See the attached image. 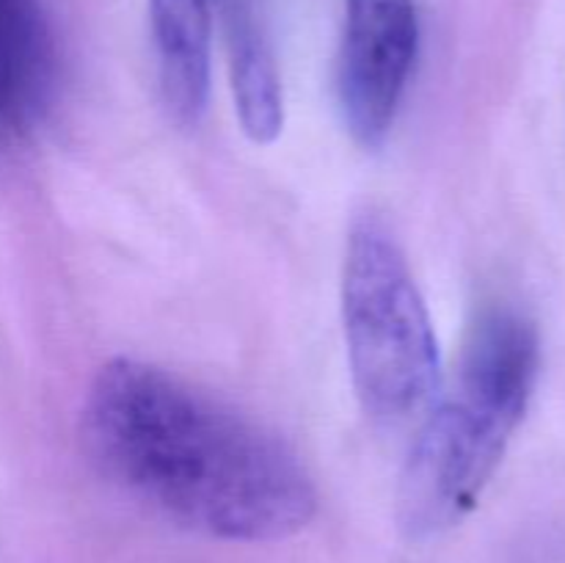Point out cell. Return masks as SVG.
I'll return each instance as SVG.
<instances>
[{
    "mask_svg": "<svg viewBox=\"0 0 565 563\" xmlns=\"http://www.w3.org/2000/svg\"><path fill=\"white\" fill-rule=\"evenodd\" d=\"M83 436L114 484L210 539L279 541L318 511L312 475L281 436L152 362L99 370Z\"/></svg>",
    "mask_w": 565,
    "mask_h": 563,
    "instance_id": "1",
    "label": "cell"
},
{
    "mask_svg": "<svg viewBox=\"0 0 565 563\" xmlns=\"http://www.w3.org/2000/svg\"><path fill=\"white\" fill-rule=\"evenodd\" d=\"M539 373L533 320L508 304L480 309L403 464L395 513L406 539H436L475 511L527 417Z\"/></svg>",
    "mask_w": 565,
    "mask_h": 563,
    "instance_id": "2",
    "label": "cell"
},
{
    "mask_svg": "<svg viewBox=\"0 0 565 563\" xmlns=\"http://www.w3.org/2000/svg\"><path fill=\"white\" fill-rule=\"evenodd\" d=\"M342 331L364 414L397 425L439 392V340L428 304L390 221L353 219L342 259Z\"/></svg>",
    "mask_w": 565,
    "mask_h": 563,
    "instance_id": "3",
    "label": "cell"
},
{
    "mask_svg": "<svg viewBox=\"0 0 565 563\" xmlns=\"http://www.w3.org/2000/svg\"><path fill=\"white\" fill-rule=\"evenodd\" d=\"M419 53L414 0H345L337 97L353 141L379 149L395 127Z\"/></svg>",
    "mask_w": 565,
    "mask_h": 563,
    "instance_id": "4",
    "label": "cell"
},
{
    "mask_svg": "<svg viewBox=\"0 0 565 563\" xmlns=\"http://www.w3.org/2000/svg\"><path fill=\"white\" fill-rule=\"evenodd\" d=\"M55 47L39 0H0V147L42 121L53 97Z\"/></svg>",
    "mask_w": 565,
    "mask_h": 563,
    "instance_id": "5",
    "label": "cell"
},
{
    "mask_svg": "<svg viewBox=\"0 0 565 563\" xmlns=\"http://www.w3.org/2000/svg\"><path fill=\"white\" fill-rule=\"evenodd\" d=\"M215 0H149L160 97L171 119L196 127L207 110Z\"/></svg>",
    "mask_w": 565,
    "mask_h": 563,
    "instance_id": "6",
    "label": "cell"
},
{
    "mask_svg": "<svg viewBox=\"0 0 565 563\" xmlns=\"http://www.w3.org/2000/svg\"><path fill=\"white\" fill-rule=\"evenodd\" d=\"M226 47L243 132L254 144L276 141L285 125V94L259 0H226Z\"/></svg>",
    "mask_w": 565,
    "mask_h": 563,
    "instance_id": "7",
    "label": "cell"
}]
</instances>
